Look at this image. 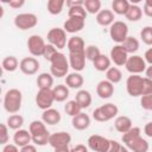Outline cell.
<instances>
[{
    "label": "cell",
    "instance_id": "6da1fadb",
    "mask_svg": "<svg viewBox=\"0 0 152 152\" xmlns=\"http://www.w3.org/2000/svg\"><path fill=\"white\" fill-rule=\"evenodd\" d=\"M28 132L31 134V141L38 146H44L49 141V131L45 127V124L40 120H33L30 124Z\"/></svg>",
    "mask_w": 152,
    "mask_h": 152
},
{
    "label": "cell",
    "instance_id": "7a4b0ae2",
    "mask_svg": "<svg viewBox=\"0 0 152 152\" xmlns=\"http://www.w3.org/2000/svg\"><path fill=\"white\" fill-rule=\"evenodd\" d=\"M23 95L21 91L17 88H12L6 91L4 97V108L10 114H17L21 108Z\"/></svg>",
    "mask_w": 152,
    "mask_h": 152
},
{
    "label": "cell",
    "instance_id": "3957f363",
    "mask_svg": "<svg viewBox=\"0 0 152 152\" xmlns=\"http://www.w3.org/2000/svg\"><path fill=\"white\" fill-rule=\"evenodd\" d=\"M51 66H50V74L52 75V77H64L68 75L69 71V62L68 58L65 57L64 53L62 52H56V55L50 59Z\"/></svg>",
    "mask_w": 152,
    "mask_h": 152
},
{
    "label": "cell",
    "instance_id": "277c9868",
    "mask_svg": "<svg viewBox=\"0 0 152 152\" xmlns=\"http://www.w3.org/2000/svg\"><path fill=\"white\" fill-rule=\"evenodd\" d=\"M142 86H144V77L140 75H131L127 77L126 81V90L129 96L138 97L142 95Z\"/></svg>",
    "mask_w": 152,
    "mask_h": 152
},
{
    "label": "cell",
    "instance_id": "5b68a950",
    "mask_svg": "<svg viewBox=\"0 0 152 152\" xmlns=\"http://www.w3.org/2000/svg\"><path fill=\"white\" fill-rule=\"evenodd\" d=\"M109 36H110L112 40H114L115 43L121 44L126 39V37L128 36V26H127V24L121 21V20L114 21L110 25Z\"/></svg>",
    "mask_w": 152,
    "mask_h": 152
},
{
    "label": "cell",
    "instance_id": "8992f818",
    "mask_svg": "<svg viewBox=\"0 0 152 152\" xmlns=\"http://www.w3.org/2000/svg\"><path fill=\"white\" fill-rule=\"evenodd\" d=\"M38 23V18L33 13H20L14 17V25L19 30H30L33 28Z\"/></svg>",
    "mask_w": 152,
    "mask_h": 152
},
{
    "label": "cell",
    "instance_id": "52a82bcc",
    "mask_svg": "<svg viewBox=\"0 0 152 152\" xmlns=\"http://www.w3.org/2000/svg\"><path fill=\"white\" fill-rule=\"evenodd\" d=\"M125 66H126V70L131 72V75H140L141 72L145 71L147 65L141 56L132 55V56H128L125 63Z\"/></svg>",
    "mask_w": 152,
    "mask_h": 152
},
{
    "label": "cell",
    "instance_id": "ba28073f",
    "mask_svg": "<svg viewBox=\"0 0 152 152\" xmlns=\"http://www.w3.org/2000/svg\"><path fill=\"white\" fill-rule=\"evenodd\" d=\"M48 40L56 49H64L66 45V33L63 28L53 27L48 32Z\"/></svg>",
    "mask_w": 152,
    "mask_h": 152
},
{
    "label": "cell",
    "instance_id": "9c48e42d",
    "mask_svg": "<svg viewBox=\"0 0 152 152\" xmlns=\"http://www.w3.org/2000/svg\"><path fill=\"white\" fill-rule=\"evenodd\" d=\"M55 102L52 89H39L37 95H36V104L38 108L45 110L51 108L52 103Z\"/></svg>",
    "mask_w": 152,
    "mask_h": 152
},
{
    "label": "cell",
    "instance_id": "30bf717a",
    "mask_svg": "<svg viewBox=\"0 0 152 152\" xmlns=\"http://www.w3.org/2000/svg\"><path fill=\"white\" fill-rule=\"evenodd\" d=\"M44 48H45V42L40 36L32 34L27 39V49H28V51L32 56H34V57L42 56Z\"/></svg>",
    "mask_w": 152,
    "mask_h": 152
},
{
    "label": "cell",
    "instance_id": "8fae6325",
    "mask_svg": "<svg viewBox=\"0 0 152 152\" xmlns=\"http://www.w3.org/2000/svg\"><path fill=\"white\" fill-rule=\"evenodd\" d=\"M88 147L95 152H106L108 148L109 139L99 135V134H93L88 138Z\"/></svg>",
    "mask_w": 152,
    "mask_h": 152
},
{
    "label": "cell",
    "instance_id": "7c38bea8",
    "mask_svg": "<svg viewBox=\"0 0 152 152\" xmlns=\"http://www.w3.org/2000/svg\"><path fill=\"white\" fill-rule=\"evenodd\" d=\"M71 141V135L66 132H56L49 135V141L48 144L52 146L53 148L59 147V146H66Z\"/></svg>",
    "mask_w": 152,
    "mask_h": 152
},
{
    "label": "cell",
    "instance_id": "4fadbf2b",
    "mask_svg": "<svg viewBox=\"0 0 152 152\" xmlns=\"http://www.w3.org/2000/svg\"><path fill=\"white\" fill-rule=\"evenodd\" d=\"M86 25V19L83 18H78V17H70L69 19H66L63 24V30L65 31V33H76L80 32L81 30L84 28Z\"/></svg>",
    "mask_w": 152,
    "mask_h": 152
},
{
    "label": "cell",
    "instance_id": "5bb4252c",
    "mask_svg": "<svg viewBox=\"0 0 152 152\" xmlns=\"http://www.w3.org/2000/svg\"><path fill=\"white\" fill-rule=\"evenodd\" d=\"M19 69L25 75H34L39 69V62L34 57H25L20 61Z\"/></svg>",
    "mask_w": 152,
    "mask_h": 152
},
{
    "label": "cell",
    "instance_id": "9a60e30c",
    "mask_svg": "<svg viewBox=\"0 0 152 152\" xmlns=\"http://www.w3.org/2000/svg\"><path fill=\"white\" fill-rule=\"evenodd\" d=\"M127 58H128V53L124 50V48L120 44L112 48V50H110V61L114 62L115 65H118V66L125 65Z\"/></svg>",
    "mask_w": 152,
    "mask_h": 152
},
{
    "label": "cell",
    "instance_id": "2e32d148",
    "mask_svg": "<svg viewBox=\"0 0 152 152\" xmlns=\"http://www.w3.org/2000/svg\"><path fill=\"white\" fill-rule=\"evenodd\" d=\"M69 66L75 70V72L82 71L86 66V56L84 52H78V53H69Z\"/></svg>",
    "mask_w": 152,
    "mask_h": 152
},
{
    "label": "cell",
    "instance_id": "e0dca14e",
    "mask_svg": "<svg viewBox=\"0 0 152 152\" xmlns=\"http://www.w3.org/2000/svg\"><path fill=\"white\" fill-rule=\"evenodd\" d=\"M96 94L101 99H109L114 94V84L108 82L107 80H102L96 86Z\"/></svg>",
    "mask_w": 152,
    "mask_h": 152
},
{
    "label": "cell",
    "instance_id": "ac0fdd59",
    "mask_svg": "<svg viewBox=\"0 0 152 152\" xmlns=\"http://www.w3.org/2000/svg\"><path fill=\"white\" fill-rule=\"evenodd\" d=\"M71 124H72V127L75 129H77V131H84L90 125V118H89L88 114H86L83 112H80L77 115L72 116Z\"/></svg>",
    "mask_w": 152,
    "mask_h": 152
},
{
    "label": "cell",
    "instance_id": "d6986e66",
    "mask_svg": "<svg viewBox=\"0 0 152 152\" xmlns=\"http://www.w3.org/2000/svg\"><path fill=\"white\" fill-rule=\"evenodd\" d=\"M66 48L69 50V53H78V52H84L86 44L81 37L72 36L66 42Z\"/></svg>",
    "mask_w": 152,
    "mask_h": 152
},
{
    "label": "cell",
    "instance_id": "ffe728a7",
    "mask_svg": "<svg viewBox=\"0 0 152 152\" xmlns=\"http://www.w3.org/2000/svg\"><path fill=\"white\" fill-rule=\"evenodd\" d=\"M62 116H61V113L57 110V109H53V108H49V109H45L42 114V121L44 124H48V125H57L59 121H61Z\"/></svg>",
    "mask_w": 152,
    "mask_h": 152
},
{
    "label": "cell",
    "instance_id": "44dd1931",
    "mask_svg": "<svg viewBox=\"0 0 152 152\" xmlns=\"http://www.w3.org/2000/svg\"><path fill=\"white\" fill-rule=\"evenodd\" d=\"M14 145L18 147H23L25 145H28L31 142V134L27 129H17L13 135Z\"/></svg>",
    "mask_w": 152,
    "mask_h": 152
},
{
    "label": "cell",
    "instance_id": "7402d4cb",
    "mask_svg": "<svg viewBox=\"0 0 152 152\" xmlns=\"http://www.w3.org/2000/svg\"><path fill=\"white\" fill-rule=\"evenodd\" d=\"M126 147L133 152H147L150 148V145H148V141L140 135L133 141H131L128 145H126Z\"/></svg>",
    "mask_w": 152,
    "mask_h": 152
},
{
    "label": "cell",
    "instance_id": "603a6c76",
    "mask_svg": "<svg viewBox=\"0 0 152 152\" xmlns=\"http://www.w3.org/2000/svg\"><path fill=\"white\" fill-rule=\"evenodd\" d=\"M83 76L80 72H71L65 76V84L68 88L71 89H78L83 86Z\"/></svg>",
    "mask_w": 152,
    "mask_h": 152
},
{
    "label": "cell",
    "instance_id": "cb8c5ba5",
    "mask_svg": "<svg viewBox=\"0 0 152 152\" xmlns=\"http://www.w3.org/2000/svg\"><path fill=\"white\" fill-rule=\"evenodd\" d=\"M96 23L101 26H110L114 23V13L110 10H101L96 14Z\"/></svg>",
    "mask_w": 152,
    "mask_h": 152
},
{
    "label": "cell",
    "instance_id": "d4e9b609",
    "mask_svg": "<svg viewBox=\"0 0 152 152\" xmlns=\"http://www.w3.org/2000/svg\"><path fill=\"white\" fill-rule=\"evenodd\" d=\"M114 127H115V129L118 132H120V133L124 134L125 132H127L129 128L133 127L132 126V120H131V118H128L126 115H120V116H118L115 119Z\"/></svg>",
    "mask_w": 152,
    "mask_h": 152
},
{
    "label": "cell",
    "instance_id": "484cf974",
    "mask_svg": "<svg viewBox=\"0 0 152 152\" xmlns=\"http://www.w3.org/2000/svg\"><path fill=\"white\" fill-rule=\"evenodd\" d=\"M75 101L77 102V104L81 107V109L83 108H88L90 104H91V94L88 91V90H78L77 94H76V97H75Z\"/></svg>",
    "mask_w": 152,
    "mask_h": 152
},
{
    "label": "cell",
    "instance_id": "4316f807",
    "mask_svg": "<svg viewBox=\"0 0 152 152\" xmlns=\"http://www.w3.org/2000/svg\"><path fill=\"white\" fill-rule=\"evenodd\" d=\"M37 86L39 89H52L53 77L49 72H42L37 77Z\"/></svg>",
    "mask_w": 152,
    "mask_h": 152
},
{
    "label": "cell",
    "instance_id": "83f0119b",
    "mask_svg": "<svg viewBox=\"0 0 152 152\" xmlns=\"http://www.w3.org/2000/svg\"><path fill=\"white\" fill-rule=\"evenodd\" d=\"M52 94H53V99L57 102H63L68 99L69 96V88L64 84H57L52 88Z\"/></svg>",
    "mask_w": 152,
    "mask_h": 152
},
{
    "label": "cell",
    "instance_id": "f1b7e54d",
    "mask_svg": "<svg viewBox=\"0 0 152 152\" xmlns=\"http://www.w3.org/2000/svg\"><path fill=\"white\" fill-rule=\"evenodd\" d=\"M127 53H134L139 50V40L132 36H127L126 39L120 44Z\"/></svg>",
    "mask_w": 152,
    "mask_h": 152
},
{
    "label": "cell",
    "instance_id": "f546056e",
    "mask_svg": "<svg viewBox=\"0 0 152 152\" xmlns=\"http://www.w3.org/2000/svg\"><path fill=\"white\" fill-rule=\"evenodd\" d=\"M93 64H94V68L97 71H107L110 68V59L106 55L101 53L99 57H96L93 61Z\"/></svg>",
    "mask_w": 152,
    "mask_h": 152
},
{
    "label": "cell",
    "instance_id": "4dcf8cb0",
    "mask_svg": "<svg viewBox=\"0 0 152 152\" xmlns=\"http://www.w3.org/2000/svg\"><path fill=\"white\" fill-rule=\"evenodd\" d=\"M129 2L127 0H114L112 2V12L119 15H125L128 7H129Z\"/></svg>",
    "mask_w": 152,
    "mask_h": 152
},
{
    "label": "cell",
    "instance_id": "1f68e13d",
    "mask_svg": "<svg viewBox=\"0 0 152 152\" xmlns=\"http://www.w3.org/2000/svg\"><path fill=\"white\" fill-rule=\"evenodd\" d=\"M122 78V72L120 71L119 68L116 66H110L107 71H106V80L108 82H110L112 84L119 83Z\"/></svg>",
    "mask_w": 152,
    "mask_h": 152
},
{
    "label": "cell",
    "instance_id": "d6a6232c",
    "mask_svg": "<svg viewBox=\"0 0 152 152\" xmlns=\"http://www.w3.org/2000/svg\"><path fill=\"white\" fill-rule=\"evenodd\" d=\"M65 5L64 0H49L48 1V12L52 15H57L63 11V7Z\"/></svg>",
    "mask_w": 152,
    "mask_h": 152
},
{
    "label": "cell",
    "instance_id": "836d02e7",
    "mask_svg": "<svg viewBox=\"0 0 152 152\" xmlns=\"http://www.w3.org/2000/svg\"><path fill=\"white\" fill-rule=\"evenodd\" d=\"M125 17L129 21H138L142 17V11L137 5H129V7H128V10H127V12L125 14Z\"/></svg>",
    "mask_w": 152,
    "mask_h": 152
},
{
    "label": "cell",
    "instance_id": "e575fe53",
    "mask_svg": "<svg viewBox=\"0 0 152 152\" xmlns=\"http://www.w3.org/2000/svg\"><path fill=\"white\" fill-rule=\"evenodd\" d=\"M6 126L11 129H20V127L24 125V118L20 115V114H12L7 118V121H6Z\"/></svg>",
    "mask_w": 152,
    "mask_h": 152
},
{
    "label": "cell",
    "instance_id": "d590c367",
    "mask_svg": "<svg viewBox=\"0 0 152 152\" xmlns=\"http://www.w3.org/2000/svg\"><path fill=\"white\" fill-rule=\"evenodd\" d=\"M1 66L4 70L8 71V72H12V71H15L19 66V62L18 59L14 57V56H7L2 59V63H1Z\"/></svg>",
    "mask_w": 152,
    "mask_h": 152
},
{
    "label": "cell",
    "instance_id": "8d00e7d4",
    "mask_svg": "<svg viewBox=\"0 0 152 152\" xmlns=\"http://www.w3.org/2000/svg\"><path fill=\"white\" fill-rule=\"evenodd\" d=\"M140 133H141V129H140L139 127H132V128H129L127 132H125V133L122 134L121 140H122L124 145L126 146V145H128L131 141H133L134 139H137L138 137H140Z\"/></svg>",
    "mask_w": 152,
    "mask_h": 152
},
{
    "label": "cell",
    "instance_id": "74e56055",
    "mask_svg": "<svg viewBox=\"0 0 152 152\" xmlns=\"http://www.w3.org/2000/svg\"><path fill=\"white\" fill-rule=\"evenodd\" d=\"M83 8L87 13L90 14H97L101 11V1L100 0H84L83 1Z\"/></svg>",
    "mask_w": 152,
    "mask_h": 152
},
{
    "label": "cell",
    "instance_id": "f35d334b",
    "mask_svg": "<svg viewBox=\"0 0 152 152\" xmlns=\"http://www.w3.org/2000/svg\"><path fill=\"white\" fill-rule=\"evenodd\" d=\"M100 108L103 112V114H104V116L107 118L108 121L112 120V119H114V116H116L118 113H119V108L116 107V104L110 103V102L109 103H106V104H102Z\"/></svg>",
    "mask_w": 152,
    "mask_h": 152
},
{
    "label": "cell",
    "instance_id": "ab89813d",
    "mask_svg": "<svg viewBox=\"0 0 152 152\" xmlns=\"http://www.w3.org/2000/svg\"><path fill=\"white\" fill-rule=\"evenodd\" d=\"M64 110H65V113H66L68 115L75 116V115H77V114L81 112V107L77 104V102H76L75 100H70V101H68V102L65 103Z\"/></svg>",
    "mask_w": 152,
    "mask_h": 152
},
{
    "label": "cell",
    "instance_id": "60d3db41",
    "mask_svg": "<svg viewBox=\"0 0 152 152\" xmlns=\"http://www.w3.org/2000/svg\"><path fill=\"white\" fill-rule=\"evenodd\" d=\"M101 55L100 52V49L96 46V45H88L86 46L84 49V56H86V59H89V61H94L96 57H99Z\"/></svg>",
    "mask_w": 152,
    "mask_h": 152
},
{
    "label": "cell",
    "instance_id": "b9f144b4",
    "mask_svg": "<svg viewBox=\"0 0 152 152\" xmlns=\"http://www.w3.org/2000/svg\"><path fill=\"white\" fill-rule=\"evenodd\" d=\"M140 38L146 45H152V27L151 26H145L140 31Z\"/></svg>",
    "mask_w": 152,
    "mask_h": 152
},
{
    "label": "cell",
    "instance_id": "7bdbcfd3",
    "mask_svg": "<svg viewBox=\"0 0 152 152\" xmlns=\"http://www.w3.org/2000/svg\"><path fill=\"white\" fill-rule=\"evenodd\" d=\"M68 15H69V18H70V17H78V18L86 19V18H87V12H86V10L83 8V6H76V7L69 8Z\"/></svg>",
    "mask_w": 152,
    "mask_h": 152
},
{
    "label": "cell",
    "instance_id": "ee69618b",
    "mask_svg": "<svg viewBox=\"0 0 152 152\" xmlns=\"http://www.w3.org/2000/svg\"><path fill=\"white\" fill-rule=\"evenodd\" d=\"M56 52H57V49L53 46V45H51V44H45V48H44V50H43V57L46 59V61H49L50 62V59L56 55Z\"/></svg>",
    "mask_w": 152,
    "mask_h": 152
},
{
    "label": "cell",
    "instance_id": "f6af8a7d",
    "mask_svg": "<svg viewBox=\"0 0 152 152\" xmlns=\"http://www.w3.org/2000/svg\"><path fill=\"white\" fill-rule=\"evenodd\" d=\"M8 127L5 124H0V145H6L8 142Z\"/></svg>",
    "mask_w": 152,
    "mask_h": 152
},
{
    "label": "cell",
    "instance_id": "bcb514c9",
    "mask_svg": "<svg viewBox=\"0 0 152 152\" xmlns=\"http://www.w3.org/2000/svg\"><path fill=\"white\" fill-rule=\"evenodd\" d=\"M140 104L145 110H151L152 109V94L142 95L140 99Z\"/></svg>",
    "mask_w": 152,
    "mask_h": 152
},
{
    "label": "cell",
    "instance_id": "7dc6e473",
    "mask_svg": "<svg viewBox=\"0 0 152 152\" xmlns=\"http://www.w3.org/2000/svg\"><path fill=\"white\" fill-rule=\"evenodd\" d=\"M152 94V80L144 77V86H142V95H151ZM141 95V96H142Z\"/></svg>",
    "mask_w": 152,
    "mask_h": 152
},
{
    "label": "cell",
    "instance_id": "c3c4849f",
    "mask_svg": "<svg viewBox=\"0 0 152 152\" xmlns=\"http://www.w3.org/2000/svg\"><path fill=\"white\" fill-rule=\"evenodd\" d=\"M120 142H118L116 140H109V144H108V148L106 152H118L119 148H120Z\"/></svg>",
    "mask_w": 152,
    "mask_h": 152
},
{
    "label": "cell",
    "instance_id": "681fc988",
    "mask_svg": "<svg viewBox=\"0 0 152 152\" xmlns=\"http://www.w3.org/2000/svg\"><path fill=\"white\" fill-rule=\"evenodd\" d=\"M142 13H145L147 17H152V2L151 0H146L144 4V8L141 10Z\"/></svg>",
    "mask_w": 152,
    "mask_h": 152
},
{
    "label": "cell",
    "instance_id": "f907efd6",
    "mask_svg": "<svg viewBox=\"0 0 152 152\" xmlns=\"http://www.w3.org/2000/svg\"><path fill=\"white\" fill-rule=\"evenodd\" d=\"M7 4L10 5V7H12L14 10H18V8H20L25 5V0H11Z\"/></svg>",
    "mask_w": 152,
    "mask_h": 152
},
{
    "label": "cell",
    "instance_id": "816d5d0a",
    "mask_svg": "<svg viewBox=\"0 0 152 152\" xmlns=\"http://www.w3.org/2000/svg\"><path fill=\"white\" fill-rule=\"evenodd\" d=\"M142 58H144L145 63H147L148 65H152V48H148L146 50V52H145Z\"/></svg>",
    "mask_w": 152,
    "mask_h": 152
},
{
    "label": "cell",
    "instance_id": "f5cc1de1",
    "mask_svg": "<svg viewBox=\"0 0 152 152\" xmlns=\"http://www.w3.org/2000/svg\"><path fill=\"white\" fill-rule=\"evenodd\" d=\"M65 5L68 6V8L76 7V6H83V0H66Z\"/></svg>",
    "mask_w": 152,
    "mask_h": 152
},
{
    "label": "cell",
    "instance_id": "db71d44e",
    "mask_svg": "<svg viewBox=\"0 0 152 152\" xmlns=\"http://www.w3.org/2000/svg\"><path fill=\"white\" fill-rule=\"evenodd\" d=\"M70 152H88V147L83 144H78L72 148H70Z\"/></svg>",
    "mask_w": 152,
    "mask_h": 152
},
{
    "label": "cell",
    "instance_id": "11a10c76",
    "mask_svg": "<svg viewBox=\"0 0 152 152\" xmlns=\"http://www.w3.org/2000/svg\"><path fill=\"white\" fill-rule=\"evenodd\" d=\"M2 152H19V148L14 144H6L2 148Z\"/></svg>",
    "mask_w": 152,
    "mask_h": 152
},
{
    "label": "cell",
    "instance_id": "9f6ffc18",
    "mask_svg": "<svg viewBox=\"0 0 152 152\" xmlns=\"http://www.w3.org/2000/svg\"><path fill=\"white\" fill-rule=\"evenodd\" d=\"M19 152H37V147L32 144H28V145H25V146L20 147Z\"/></svg>",
    "mask_w": 152,
    "mask_h": 152
},
{
    "label": "cell",
    "instance_id": "6f0895ef",
    "mask_svg": "<svg viewBox=\"0 0 152 152\" xmlns=\"http://www.w3.org/2000/svg\"><path fill=\"white\" fill-rule=\"evenodd\" d=\"M144 132H145L146 137L152 138V122H151V121L147 122V124L145 125V127H144Z\"/></svg>",
    "mask_w": 152,
    "mask_h": 152
},
{
    "label": "cell",
    "instance_id": "680465c9",
    "mask_svg": "<svg viewBox=\"0 0 152 152\" xmlns=\"http://www.w3.org/2000/svg\"><path fill=\"white\" fill-rule=\"evenodd\" d=\"M53 150H55V152H70V148L68 145L66 146H59V147H56Z\"/></svg>",
    "mask_w": 152,
    "mask_h": 152
},
{
    "label": "cell",
    "instance_id": "91938a15",
    "mask_svg": "<svg viewBox=\"0 0 152 152\" xmlns=\"http://www.w3.org/2000/svg\"><path fill=\"white\" fill-rule=\"evenodd\" d=\"M118 152H129V150H128L125 145H120V148H119Z\"/></svg>",
    "mask_w": 152,
    "mask_h": 152
},
{
    "label": "cell",
    "instance_id": "94428289",
    "mask_svg": "<svg viewBox=\"0 0 152 152\" xmlns=\"http://www.w3.org/2000/svg\"><path fill=\"white\" fill-rule=\"evenodd\" d=\"M4 13H5V11H4V7L0 5V19L4 17Z\"/></svg>",
    "mask_w": 152,
    "mask_h": 152
},
{
    "label": "cell",
    "instance_id": "6125c7cd",
    "mask_svg": "<svg viewBox=\"0 0 152 152\" xmlns=\"http://www.w3.org/2000/svg\"><path fill=\"white\" fill-rule=\"evenodd\" d=\"M2 71H4V69H2V66L0 65V78H1V76H2Z\"/></svg>",
    "mask_w": 152,
    "mask_h": 152
},
{
    "label": "cell",
    "instance_id": "be15d7a7",
    "mask_svg": "<svg viewBox=\"0 0 152 152\" xmlns=\"http://www.w3.org/2000/svg\"><path fill=\"white\" fill-rule=\"evenodd\" d=\"M0 94H1V87H0Z\"/></svg>",
    "mask_w": 152,
    "mask_h": 152
}]
</instances>
